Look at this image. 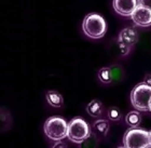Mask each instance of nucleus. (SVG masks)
<instances>
[{
	"instance_id": "1",
	"label": "nucleus",
	"mask_w": 151,
	"mask_h": 148,
	"mask_svg": "<svg viewBox=\"0 0 151 148\" xmlns=\"http://www.w3.org/2000/svg\"><path fill=\"white\" fill-rule=\"evenodd\" d=\"M82 30L86 37L91 39H101L107 30V24L104 17L97 13H90L82 23Z\"/></svg>"
},
{
	"instance_id": "2",
	"label": "nucleus",
	"mask_w": 151,
	"mask_h": 148,
	"mask_svg": "<svg viewBox=\"0 0 151 148\" xmlns=\"http://www.w3.org/2000/svg\"><path fill=\"white\" fill-rule=\"evenodd\" d=\"M43 132L47 139L54 142L63 141L67 137L68 123L62 117H51L44 122Z\"/></svg>"
},
{
	"instance_id": "3",
	"label": "nucleus",
	"mask_w": 151,
	"mask_h": 148,
	"mask_svg": "<svg viewBox=\"0 0 151 148\" xmlns=\"http://www.w3.org/2000/svg\"><path fill=\"white\" fill-rule=\"evenodd\" d=\"M125 148H150L149 132L144 129L131 128L123 136Z\"/></svg>"
},
{
	"instance_id": "4",
	"label": "nucleus",
	"mask_w": 151,
	"mask_h": 148,
	"mask_svg": "<svg viewBox=\"0 0 151 148\" xmlns=\"http://www.w3.org/2000/svg\"><path fill=\"white\" fill-rule=\"evenodd\" d=\"M91 135V128L82 118H75L68 122L67 137L75 144H81Z\"/></svg>"
},
{
	"instance_id": "5",
	"label": "nucleus",
	"mask_w": 151,
	"mask_h": 148,
	"mask_svg": "<svg viewBox=\"0 0 151 148\" xmlns=\"http://www.w3.org/2000/svg\"><path fill=\"white\" fill-rule=\"evenodd\" d=\"M151 100V87L139 83L131 92V103L138 111H148Z\"/></svg>"
},
{
	"instance_id": "6",
	"label": "nucleus",
	"mask_w": 151,
	"mask_h": 148,
	"mask_svg": "<svg viewBox=\"0 0 151 148\" xmlns=\"http://www.w3.org/2000/svg\"><path fill=\"white\" fill-rule=\"evenodd\" d=\"M131 19L137 26L148 27L151 25V10L142 6H137L134 12L132 13Z\"/></svg>"
},
{
	"instance_id": "7",
	"label": "nucleus",
	"mask_w": 151,
	"mask_h": 148,
	"mask_svg": "<svg viewBox=\"0 0 151 148\" xmlns=\"http://www.w3.org/2000/svg\"><path fill=\"white\" fill-rule=\"evenodd\" d=\"M137 6H138L137 0H113L112 1L114 11L123 16H131Z\"/></svg>"
},
{
	"instance_id": "8",
	"label": "nucleus",
	"mask_w": 151,
	"mask_h": 148,
	"mask_svg": "<svg viewBox=\"0 0 151 148\" xmlns=\"http://www.w3.org/2000/svg\"><path fill=\"white\" fill-rule=\"evenodd\" d=\"M138 39V35L134 28L131 27H126V28L122 29L121 32L119 34V38H118V43L119 44H124L126 47L132 48L134 44H136Z\"/></svg>"
},
{
	"instance_id": "9",
	"label": "nucleus",
	"mask_w": 151,
	"mask_h": 148,
	"mask_svg": "<svg viewBox=\"0 0 151 148\" xmlns=\"http://www.w3.org/2000/svg\"><path fill=\"white\" fill-rule=\"evenodd\" d=\"M13 126V117L8 108L0 106V133L9 132Z\"/></svg>"
},
{
	"instance_id": "10",
	"label": "nucleus",
	"mask_w": 151,
	"mask_h": 148,
	"mask_svg": "<svg viewBox=\"0 0 151 148\" xmlns=\"http://www.w3.org/2000/svg\"><path fill=\"white\" fill-rule=\"evenodd\" d=\"M109 132V122L106 119H97L93 122L91 126V133H93L98 139H104Z\"/></svg>"
},
{
	"instance_id": "11",
	"label": "nucleus",
	"mask_w": 151,
	"mask_h": 148,
	"mask_svg": "<svg viewBox=\"0 0 151 148\" xmlns=\"http://www.w3.org/2000/svg\"><path fill=\"white\" fill-rule=\"evenodd\" d=\"M45 100H47V104L51 107L54 108H60L64 105V98L63 95L60 92L54 91V90H49L45 92Z\"/></svg>"
},
{
	"instance_id": "12",
	"label": "nucleus",
	"mask_w": 151,
	"mask_h": 148,
	"mask_svg": "<svg viewBox=\"0 0 151 148\" xmlns=\"http://www.w3.org/2000/svg\"><path fill=\"white\" fill-rule=\"evenodd\" d=\"M86 113L93 118H101L104 113L103 103L98 100H93L86 105Z\"/></svg>"
},
{
	"instance_id": "13",
	"label": "nucleus",
	"mask_w": 151,
	"mask_h": 148,
	"mask_svg": "<svg viewBox=\"0 0 151 148\" xmlns=\"http://www.w3.org/2000/svg\"><path fill=\"white\" fill-rule=\"evenodd\" d=\"M125 122L129 124L131 128H138L140 122H142V116L138 110L129 111L125 117Z\"/></svg>"
},
{
	"instance_id": "14",
	"label": "nucleus",
	"mask_w": 151,
	"mask_h": 148,
	"mask_svg": "<svg viewBox=\"0 0 151 148\" xmlns=\"http://www.w3.org/2000/svg\"><path fill=\"white\" fill-rule=\"evenodd\" d=\"M98 79L99 81L105 83V84H108L112 81V73H111V69L109 67H103L99 69L98 71Z\"/></svg>"
},
{
	"instance_id": "15",
	"label": "nucleus",
	"mask_w": 151,
	"mask_h": 148,
	"mask_svg": "<svg viewBox=\"0 0 151 148\" xmlns=\"http://www.w3.org/2000/svg\"><path fill=\"white\" fill-rule=\"evenodd\" d=\"M99 145V139L97 136H95L93 133H91V135L88 136V139H84L81 144H79L80 148H97Z\"/></svg>"
},
{
	"instance_id": "16",
	"label": "nucleus",
	"mask_w": 151,
	"mask_h": 148,
	"mask_svg": "<svg viewBox=\"0 0 151 148\" xmlns=\"http://www.w3.org/2000/svg\"><path fill=\"white\" fill-rule=\"evenodd\" d=\"M107 116H108V119L112 121V122H118L121 120L122 118V113L120 110L119 108L116 107H111L108 109V113H107Z\"/></svg>"
},
{
	"instance_id": "17",
	"label": "nucleus",
	"mask_w": 151,
	"mask_h": 148,
	"mask_svg": "<svg viewBox=\"0 0 151 148\" xmlns=\"http://www.w3.org/2000/svg\"><path fill=\"white\" fill-rule=\"evenodd\" d=\"M137 3H138V6L151 10V0H137Z\"/></svg>"
},
{
	"instance_id": "18",
	"label": "nucleus",
	"mask_w": 151,
	"mask_h": 148,
	"mask_svg": "<svg viewBox=\"0 0 151 148\" xmlns=\"http://www.w3.org/2000/svg\"><path fill=\"white\" fill-rule=\"evenodd\" d=\"M119 49H120V52L122 53V55H127L132 48L126 47V45H124V44H119Z\"/></svg>"
},
{
	"instance_id": "19",
	"label": "nucleus",
	"mask_w": 151,
	"mask_h": 148,
	"mask_svg": "<svg viewBox=\"0 0 151 148\" xmlns=\"http://www.w3.org/2000/svg\"><path fill=\"white\" fill-rule=\"evenodd\" d=\"M50 148H67V144L63 141H57L54 142V144Z\"/></svg>"
},
{
	"instance_id": "20",
	"label": "nucleus",
	"mask_w": 151,
	"mask_h": 148,
	"mask_svg": "<svg viewBox=\"0 0 151 148\" xmlns=\"http://www.w3.org/2000/svg\"><path fill=\"white\" fill-rule=\"evenodd\" d=\"M144 83L149 87H151V74H148V75L145 77V80H144Z\"/></svg>"
},
{
	"instance_id": "21",
	"label": "nucleus",
	"mask_w": 151,
	"mask_h": 148,
	"mask_svg": "<svg viewBox=\"0 0 151 148\" xmlns=\"http://www.w3.org/2000/svg\"><path fill=\"white\" fill-rule=\"evenodd\" d=\"M149 142H150V148H151V131L149 132Z\"/></svg>"
},
{
	"instance_id": "22",
	"label": "nucleus",
	"mask_w": 151,
	"mask_h": 148,
	"mask_svg": "<svg viewBox=\"0 0 151 148\" xmlns=\"http://www.w3.org/2000/svg\"><path fill=\"white\" fill-rule=\"evenodd\" d=\"M149 111H151V100L149 102Z\"/></svg>"
},
{
	"instance_id": "23",
	"label": "nucleus",
	"mask_w": 151,
	"mask_h": 148,
	"mask_svg": "<svg viewBox=\"0 0 151 148\" xmlns=\"http://www.w3.org/2000/svg\"><path fill=\"white\" fill-rule=\"evenodd\" d=\"M118 148H125L124 146H121V147H118Z\"/></svg>"
}]
</instances>
